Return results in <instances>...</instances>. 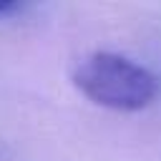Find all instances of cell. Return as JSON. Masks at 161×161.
Instances as JSON below:
<instances>
[{"label":"cell","instance_id":"6da1fadb","mask_svg":"<svg viewBox=\"0 0 161 161\" xmlns=\"http://www.w3.org/2000/svg\"><path fill=\"white\" fill-rule=\"evenodd\" d=\"M73 83L96 106L121 113L151 106L161 91L158 78L146 65L108 50H96L80 58L73 70Z\"/></svg>","mask_w":161,"mask_h":161},{"label":"cell","instance_id":"7a4b0ae2","mask_svg":"<svg viewBox=\"0 0 161 161\" xmlns=\"http://www.w3.org/2000/svg\"><path fill=\"white\" fill-rule=\"evenodd\" d=\"M15 10H23V5H20V3H8V0H0V15L15 13Z\"/></svg>","mask_w":161,"mask_h":161}]
</instances>
